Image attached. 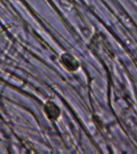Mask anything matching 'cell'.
Segmentation results:
<instances>
[{"instance_id": "7a4b0ae2", "label": "cell", "mask_w": 137, "mask_h": 154, "mask_svg": "<svg viewBox=\"0 0 137 154\" xmlns=\"http://www.w3.org/2000/svg\"><path fill=\"white\" fill-rule=\"evenodd\" d=\"M44 112L50 120H57L60 115V110L59 107L54 102L50 101L44 106Z\"/></svg>"}, {"instance_id": "6da1fadb", "label": "cell", "mask_w": 137, "mask_h": 154, "mask_svg": "<svg viewBox=\"0 0 137 154\" xmlns=\"http://www.w3.org/2000/svg\"><path fill=\"white\" fill-rule=\"evenodd\" d=\"M60 62L62 66L69 72H75L79 67V62L75 60V58L68 53H65L61 55Z\"/></svg>"}]
</instances>
